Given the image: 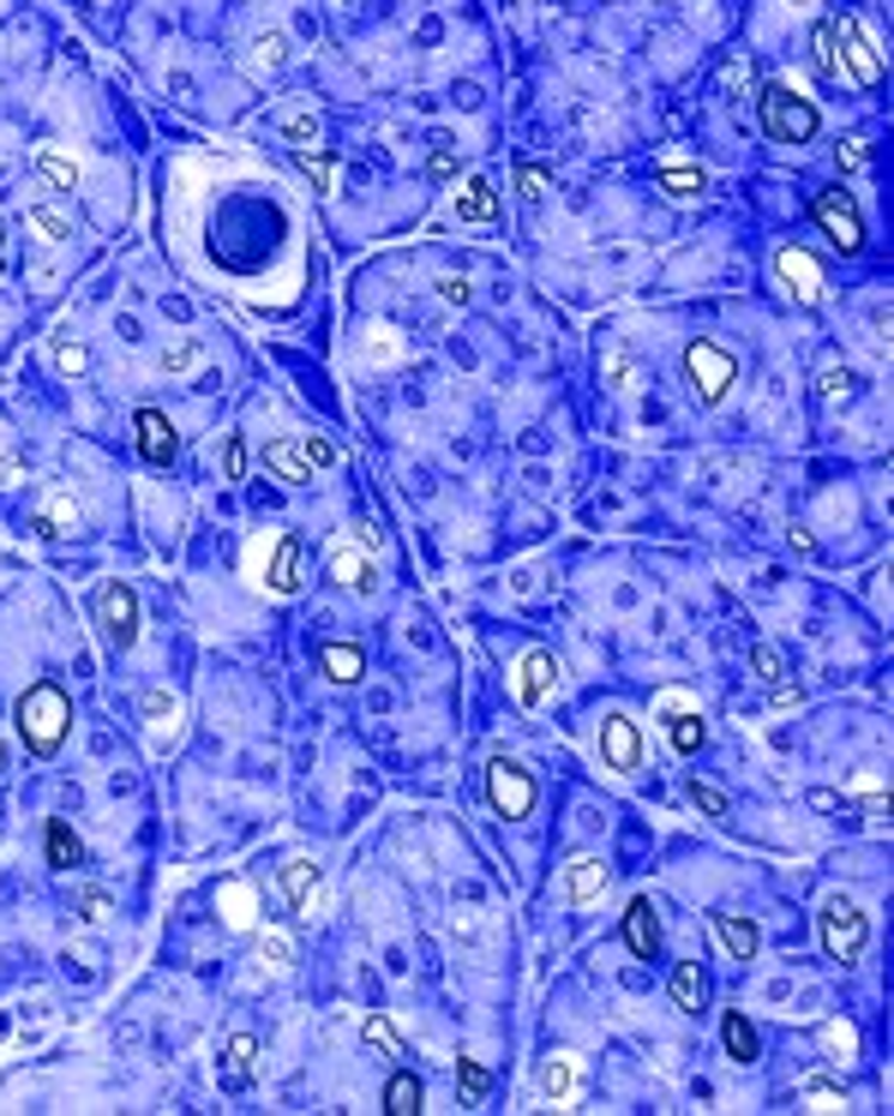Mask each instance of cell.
I'll use <instances>...</instances> for the list:
<instances>
[{"label": "cell", "instance_id": "ffe728a7", "mask_svg": "<svg viewBox=\"0 0 894 1116\" xmlns=\"http://www.w3.org/2000/svg\"><path fill=\"white\" fill-rule=\"evenodd\" d=\"M714 936L733 948V960H751L756 943H763V936H756V925H751V918H738V913H714Z\"/></svg>", "mask_w": 894, "mask_h": 1116}, {"label": "cell", "instance_id": "836d02e7", "mask_svg": "<svg viewBox=\"0 0 894 1116\" xmlns=\"http://www.w3.org/2000/svg\"><path fill=\"white\" fill-rule=\"evenodd\" d=\"M384 1110H396V1116H415L421 1110V1081H415V1074H396V1081L384 1086Z\"/></svg>", "mask_w": 894, "mask_h": 1116}, {"label": "cell", "instance_id": "681fc988", "mask_svg": "<svg viewBox=\"0 0 894 1116\" xmlns=\"http://www.w3.org/2000/svg\"><path fill=\"white\" fill-rule=\"evenodd\" d=\"M283 132H288V139H295L300 150L319 145V115H288V120H283Z\"/></svg>", "mask_w": 894, "mask_h": 1116}, {"label": "cell", "instance_id": "7dc6e473", "mask_svg": "<svg viewBox=\"0 0 894 1116\" xmlns=\"http://www.w3.org/2000/svg\"><path fill=\"white\" fill-rule=\"evenodd\" d=\"M54 366L66 372V379H78V372L91 366V354H85V342H54Z\"/></svg>", "mask_w": 894, "mask_h": 1116}, {"label": "cell", "instance_id": "83f0119b", "mask_svg": "<svg viewBox=\"0 0 894 1116\" xmlns=\"http://www.w3.org/2000/svg\"><path fill=\"white\" fill-rule=\"evenodd\" d=\"M852 391H859V379H852L847 366H829V372L817 379V403H822V408H847Z\"/></svg>", "mask_w": 894, "mask_h": 1116}, {"label": "cell", "instance_id": "94428289", "mask_svg": "<svg viewBox=\"0 0 894 1116\" xmlns=\"http://www.w3.org/2000/svg\"><path fill=\"white\" fill-rule=\"evenodd\" d=\"M337 7H349V0H337Z\"/></svg>", "mask_w": 894, "mask_h": 1116}, {"label": "cell", "instance_id": "cb8c5ba5", "mask_svg": "<svg viewBox=\"0 0 894 1116\" xmlns=\"http://www.w3.org/2000/svg\"><path fill=\"white\" fill-rule=\"evenodd\" d=\"M330 576H337L342 588H373V564L354 553V546H337V553H330Z\"/></svg>", "mask_w": 894, "mask_h": 1116}, {"label": "cell", "instance_id": "d590c367", "mask_svg": "<svg viewBox=\"0 0 894 1116\" xmlns=\"http://www.w3.org/2000/svg\"><path fill=\"white\" fill-rule=\"evenodd\" d=\"M799 1105L805 1110H847V1093H841V1086H829V1081H805L799 1086Z\"/></svg>", "mask_w": 894, "mask_h": 1116}, {"label": "cell", "instance_id": "4316f807", "mask_svg": "<svg viewBox=\"0 0 894 1116\" xmlns=\"http://www.w3.org/2000/svg\"><path fill=\"white\" fill-rule=\"evenodd\" d=\"M571 1081H576V1074H571V1056H546V1063L534 1069V1086H541L553 1105H558V1098H571Z\"/></svg>", "mask_w": 894, "mask_h": 1116}, {"label": "cell", "instance_id": "74e56055", "mask_svg": "<svg viewBox=\"0 0 894 1116\" xmlns=\"http://www.w3.org/2000/svg\"><path fill=\"white\" fill-rule=\"evenodd\" d=\"M31 228L49 234V241H66V234H73V216L54 211V204H31Z\"/></svg>", "mask_w": 894, "mask_h": 1116}, {"label": "cell", "instance_id": "f546056e", "mask_svg": "<svg viewBox=\"0 0 894 1116\" xmlns=\"http://www.w3.org/2000/svg\"><path fill=\"white\" fill-rule=\"evenodd\" d=\"M300 169H307L312 181H319V192H337V181H342V162L330 157L324 145H307V150H300Z\"/></svg>", "mask_w": 894, "mask_h": 1116}, {"label": "cell", "instance_id": "484cf974", "mask_svg": "<svg viewBox=\"0 0 894 1116\" xmlns=\"http://www.w3.org/2000/svg\"><path fill=\"white\" fill-rule=\"evenodd\" d=\"M78 859H85L78 835L66 829V822H49V864H54V871H78Z\"/></svg>", "mask_w": 894, "mask_h": 1116}, {"label": "cell", "instance_id": "8992f818", "mask_svg": "<svg viewBox=\"0 0 894 1116\" xmlns=\"http://www.w3.org/2000/svg\"><path fill=\"white\" fill-rule=\"evenodd\" d=\"M834 49H841V73L852 78V85H876V78H883V61H876V49L864 43L859 19H834Z\"/></svg>", "mask_w": 894, "mask_h": 1116}, {"label": "cell", "instance_id": "816d5d0a", "mask_svg": "<svg viewBox=\"0 0 894 1116\" xmlns=\"http://www.w3.org/2000/svg\"><path fill=\"white\" fill-rule=\"evenodd\" d=\"M517 187H522V199H529V204H541V199H546V174H541V169H522V181H517Z\"/></svg>", "mask_w": 894, "mask_h": 1116}, {"label": "cell", "instance_id": "5b68a950", "mask_svg": "<svg viewBox=\"0 0 894 1116\" xmlns=\"http://www.w3.org/2000/svg\"><path fill=\"white\" fill-rule=\"evenodd\" d=\"M487 787H492L499 817H529V810H534V780H529V768H522V763H511V756H492Z\"/></svg>", "mask_w": 894, "mask_h": 1116}, {"label": "cell", "instance_id": "ac0fdd59", "mask_svg": "<svg viewBox=\"0 0 894 1116\" xmlns=\"http://www.w3.org/2000/svg\"><path fill=\"white\" fill-rule=\"evenodd\" d=\"M672 1002H679L684 1014H703V1009H709V972L696 967V960L672 967Z\"/></svg>", "mask_w": 894, "mask_h": 1116}, {"label": "cell", "instance_id": "bcb514c9", "mask_svg": "<svg viewBox=\"0 0 894 1116\" xmlns=\"http://www.w3.org/2000/svg\"><path fill=\"white\" fill-rule=\"evenodd\" d=\"M822 1044H829V1051H834V1056H841V1063H847V1056L859 1051V1032H852L847 1021H829V1027H822Z\"/></svg>", "mask_w": 894, "mask_h": 1116}, {"label": "cell", "instance_id": "d4e9b609", "mask_svg": "<svg viewBox=\"0 0 894 1116\" xmlns=\"http://www.w3.org/2000/svg\"><path fill=\"white\" fill-rule=\"evenodd\" d=\"M600 384H613V391H637L642 372H637V361H630L625 349H600Z\"/></svg>", "mask_w": 894, "mask_h": 1116}, {"label": "cell", "instance_id": "6125c7cd", "mask_svg": "<svg viewBox=\"0 0 894 1116\" xmlns=\"http://www.w3.org/2000/svg\"><path fill=\"white\" fill-rule=\"evenodd\" d=\"M0 763H7V756H0Z\"/></svg>", "mask_w": 894, "mask_h": 1116}, {"label": "cell", "instance_id": "b9f144b4", "mask_svg": "<svg viewBox=\"0 0 894 1116\" xmlns=\"http://www.w3.org/2000/svg\"><path fill=\"white\" fill-rule=\"evenodd\" d=\"M258 955H265L277 972H288V967H295V943H288L283 931H265V936H258Z\"/></svg>", "mask_w": 894, "mask_h": 1116}, {"label": "cell", "instance_id": "9a60e30c", "mask_svg": "<svg viewBox=\"0 0 894 1116\" xmlns=\"http://www.w3.org/2000/svg\"><path fill=\"white\" fill-rule=\"evenodd\" d=\"M132 426H139V450H145V463H169L174 457V445H181V438H174V426H169V415H157V408H139V421H132Z\"/></svg>", "mask_w": 894, "mask_h": 1116}, {"label": "cell", "instance_id": "db71d44e", "mask_svg": "<svg viewBox=\"0 0 894 1116\" xmlns=\"http://www.w3.org/2000/svg\"><path fill=\"white\" fill-rule=\"evenodd\" d=\"M438 295H445L450 307H462V300H469V277H445V283H438Z\"/></svg>", "mask_w": 894, "mask_h": 1116}, {"label": "cell", "instance_id": "6f0895ef", "mask_svg": "<svg viewBox=\"0 0 894 1116\" xmlns=\"http://www.w3.org/2000/svg\"><path fill=\"white\" fill-rule=\"evenodd\" d=\"M841 805H847V798H841V793H829V787L810 793V810H841Z\"/></svg>", "mask_w": 894, "mask_h": 1116}, {"label": "cell", "instance_id": "d6986e66", "mask_svg": "<svg viewBox=\"0 0 894 1116\" xmlns=\"http://www.w3.org/2000/svg\"><path fill=\"white\" fill-rule=\"evenodd\" d=\"M265 468L277 480H288V487L312 480V463H307V450H300V438H295V445H288V438H283V445H265Z\"/></svg>", "mask_w": 894, "mask_h": 1116}, {"label": "cell", "instance_id": "8fae6325", "mask_svg": "<svg viewBox=\"0 0 894 1116\" xmlns=\"http://www.w3.org/2000/svg\"><path fill=\"white\" fill-rule=\"evenodd\" d=\"M283 889H288V901H295L300 918H319L324 913V871L312 859H288L283 864Z\"/></svg>", "mask_w": 894, "mask_h": 1116}, {"label": "cell", "instance_id": "f5cc1de1", "mask_svg": "<svg viewBox=\"0 0 894 1116\" xmlns=\"http://www.w3.org/2000/svg\"><path fill=\"white\" fill-rule=\"evenodd\" d=\"M187 366H199V342H174L169 349V372H187Z\"/></svg>", "mask_w": 894, "mask_h": 1116}, {"label": "cell", "instance_id": "9f6ffc18", "mask_svg": "<svg viewBox=\"0 0 894 1116\" xmlns=\"http://www.w3.org/2000/svg\"><path fill=\"white\" fill-rule=\"evenodd\" d=\"M85 918H91V925H103V918H108V894H103V889L85 894Z\"/></svg>", "mask_w": 894, "mask_h": 1116}, {"label": "cell", "instance_id": "7bdbcfd3", "mask_svg": "<svg viewBox=\"0 0 894 1116\" xmlns=\"http://www.w3.org/2000/svg\"><path fill=\"white\" fill-rule=\"evenodd\" d=\"M691 805L703 810V817L726 822V793H721V787H709V780H691Z\"/></svg>", "mask_w": 894, "mask_h": 1116}, {"label": "cell", "instance_id": "4fadbf2b", "mask_svg": "<svg viewBox=\"0 0 894 1116\" xmlns=\"http://www.w3.org/2000/svg\"><path fill=\"white\" fill-rule=\"evenodd\" d=\"M775 270H780V283H787L792 295L805 300V307H817V300H822V270H817V258H810V253L787 246V253L775 258Z\"/></svg>", "mask_w": 894, "mask_h": 1116}, {"label": "cell", "instance_id": "5bb4252c", "mask_svg": "<svg viewBox=\"0 0 894 1116\" xmlns=\"http://www.w3.org/2000/svg\"><path fill=\"white\" fill-rule=\"evenodd\" d=\"M625 943H630V955H637V960H654L660 955V918H654L649 901H630L625 906Z\"/></svg>", "mask_w": 894, "mask_h": 1116}, {"label": "cell", "instance_id": "680465c9", "mask_svg": "<svg viewBox=\"0 0 894 1116\" xmlns=\"http://www.w3.org/2000/svg\"><path fill=\"white\" fill-rule=\"evenodd\" d=\"M841 157H847V169H864V162H871V150H864V139H847Z\"/></svg>", "mask_w": 894, "mask_h": 1116}, {"label": "cell", "instance_id": "60d3db41", "mask_svg": "<svg viewBox=\"0 0 894 1116\" xmlns=\"http://www.w3.org/2000/svg\"><path fill=\"white\" fill-rule=\"evenodd\" d=\"M751 667H756V679H763V684L787 679V660H780V649H768V642H756V649H751Z\"/></svg>", "mask_w": 894, "mask_h": 1116}, {"label": "cell", "instance_id": "f907efd6", "mask_svg": "<svg viewBox=\"0 0 894 1116\" xmlns=\"http://www.w3.org/2000/svg\"><path fill=\"white\" fill-rule=\"evenodd\" d=\"M223 475H228V480H241V475H246V438H241V433H228V438H223Z\"/></svg>", "mask_w": 894, "mask_h": 1116}, {"label": "cell", "instance_id": "7a4b0ae2", "mask_svg": "<svg viewBox=\"0 0 894 1116\" xmlns=\"http://www.w3.org/2000/svg\"><path fill=\"white\" fill-rule=\"evenodd\" d=\"M756 103H763V132L775 145H810L817 139V108H810L792 85H768Z\"/></svg>", "mask_w": 894, "mask_h": 1116}, {"label": "cell", "instance_id": "603a6c76", "mask_svg": "<svg viewBox=\"0 0 894 1116\" xmlns=\"http://www.w3.org/2000/svg\"><path fill=\"white\" fill-rule=\"evenodd\" d=\"M600 889H607V871H600V859H576L571 876H565V894H571L576 906H588Z\"/></svg>", "mask_w": 894, "mask_h": 1116}, {"label": "cell", "instance_id": "11a10c76", "mask_svg": "<svg viewBox=\"0 0 894 1116\" xmlns=\"http://www.w3.org/2000/svg\"><path fill=\"white\" fill-rule=\"evenodd\" d=\"M223 901H228V925H246V918H253L246 913V889H228Z\"/></svg>", "mask_w": 894, "mask_h": 1116}, {"label": "cell", "instance_id": "c3c4849f", "mask_svg": "<svg viewBox=\"0 0 894 1116\" xmlns=\"http://www.w3.org/2000/svg\"><path fill=\"white\" fill-rule=\"evenodd\" d=\"M145 714H150V726H157V733H169V726H174V697L145 691Z\"/></svg>", "mask_w": 894, "mask_h": 1116}, {"label": "cell", "instance_id": "91938a15", "mask_svg": "<svg viewBox=\"0 0 894 1116\" xmlns=\"http://www.w3.org/2000/svg\"><path fill=\"white\" fill-rule=\"evenodd\" d=\"M19 475H24L19 457H0V487H19Z\"/></svg>", "mask_w": 894, "mask_h": 1116}, {"label": "cell", "instance_id": "e0dca14e", "mask_svg": "<svg viewBox=\"0 0 894 1116\" xmlns=\"http://www.w3.org/2000/svg\"><path fill=\"white\" fill-rule=\"evenodd\" d=\"M457 216H462V223H492V216H499V192H492L487 174H469V181H462Z\"/></svg>", "mask_w": 894, "mask_h": 1116}, {"label": "cell", "instance_id": "f1b7e54d", "mask_svg": "<svg viewBox=\"0 0 894 1116\" xmlns=\"http://www.w3.org/2000/svg\"><path fill=\"white\" fill-rule=\"evenodd\" d=\"M253 1063H258V1039L253 1032H235V1039H228V1086L253 1081Z\"/></svg>", "mask_w": 894, "mask_h": 1116}, {"label": "cell", "instance_id": "1f68e13d", "mask_svg": "<svg viewBox=\"0 0 894 1116\" xmlns=\"http://www.w3.org/2000/svg\"><path fill=\"white\" fill-rule=\"evenodd\" d=\"M36 174H43L49 187H61V192H73V187H78V162H73V157H61V150H36Z\"/></svg>", "mask_w": 894, "mask_h": 1116}, {"label": "cell", "instance_id": "7c38bea8", "mask_svg": "<svg viewBox=\"0 0 894 1116\" xmlns=\"http://www.w3.org/2000/svg\"><path fill=\"white\" fill-rule=\"evenodd\" d=\"M553 684H558V660L553 655L546 649L522 655V667H517V702L522 709H541V702L553 697Z\"/></svg>", "mask_w": 894, "mask_h": 1116}, {"label": "cell", "instance_id": "2e32d148", "mask_svg": "<svg viewBox=\"0 0 894 1116\" xmlns=\"http://www.w3.org/2000/svg\"><path fill=\"white\" fill-rule=\"evenodd\" d=\"M265 588L270 595H300V534H283L277 541V559L265 571Z\"/></svg>", "mask_w": 894, "mask_h": 1116}, {"label": "cell", "instance_id": "be15d7a7", "mask_svg": "<svg viewBox=\"0 0 894 1116\" xmlns=\"http://www.w3.org/2000/svg\"><path fill=\"white\" fill-rule=\"evenodd\" d=\"M0 258H7V253H0Z\"/></svg>", "mask_w": 894, "mask_h": 1116}, {"label": "cell", "instance_id": "d6a6232c", "mask_svg": "<svg viewBox=\"0 0 894 1116\" xmlns=\"http://www.w3.org/2000/svg\"><path fill=\"white\" fill-rule=\"evenodd\" d=\"M73 522H78V499H73V492H54V499L43 504V517H36V529H43V534H66Z\"/></svg>", "mask_w": 894, "mask_h": 1116}, {"label": "cell", "instance_id": "3957f363", "mask_svg": "<svg viewBox=\"0 0 894 1116\" xmlns=\"http://www.w3.org/2000/svg\"><path fill=\"white\" fill-rule=\"evenodd\" d=\"M864 936H871V925H864V913L852 901H822V948H829L834 960H859L864 955Z\"/></svg>", "mask_w": 894, "mask_h": 1116}, {"label": "cell", "instance_id": "4dcf8cb0", "mask_svg": "<svg viewBox=\"0 0 894 1116\" xmlns=\"http://www.w3.org/2000/svg\"><path fill=\"white\" fill-rule=\"evenodd\" d=\"M660 192H667V199H696V192H703V169H684V162H660Z\"/></svg>", "mask_w": 894, "mask_h": 1116}, {"label": "cell", "instance_id": "f35d334b", "mask_svg": "<svg viewBox=\"0 0 894 1116\" xmlns=\"http://www.w3.org/2000/svg\"><path fill=\"white\" fill-rule=\"evenodd\" d=\"M361 1039H366V1044H379L384 1056H403V1039H396V1027L384 1021V1014H366V1021H361Z\"/></svg>", "mask_w": 894, "mask_h": 1116}, {"label": "cell", "instance_id": "ab89813d", "mask_svg": "<svg viewBox=\"0 0 894 1116\" xmlns=\"http://www.w3.org/2000/svg\"><path fill=\"white\" fill-rule=\"evenodd\" d=\"M756 85V66H751V54H733V61L721 66V91L726 96H738V91H751Z\"/></svg>", "mask_w": 894, "mask_h": 1116}, {"label": "cell", "instance_id": "ee69618b", "mask_svg": "<svg viewBox=\"0 0 894 1116\" xmlns=\"http://www.w3.org/2000/svg\"><path fill=\"white\" fill-rule=\"evenodd\" d=\"M396 354H403V342H396V330H391V325H379V330H373V342H366V361H373V366H391Z\"/></svg>", "mask_w": 894, "mask_h": 1116}, {"label": "cell", "instance_id": "f6af8a7d", "mask_svg": "<svg viewBox=\"0 0 894 1116\" xmlns=\"http://www.w3.org/2000/svg\"><path fill=\"white\" fill-rule=\"evenodd\" d=\"M457 1074H462V1098H469V1105H480V1098H487V1063L462 1056V1063H457Z\"/></svg>", "mask_w": 894, "mask_h": 1116}, {"label": "cell", "instance_id": "6da1fadb", "mask_svg": "<svg viewBox=\"0 0 894 1116\" xmlns=\"http://www.w3.org/2000/svg\"><path fill=\"white\" fill-rule=\"evenodd\" d=\"M73 726V702H66L61 684H31L19 697V733H24V751L31 756H54Z\"/></svg>", "mask_w": 894, "mask_h": 1116}, {"label": "cell", "instance_id": "8d00e7d4", "mask_svg": "<svg viewBox=\"0 0 894 1116\" xmlns=\"http://www.w3.org/2000/svg\"><path fill=\"white\" fill-rule=\"evenodd\" d=\"M283 61H288V36H283V31H265V36L253 43V66H258V73H277Z\"/></svg>", "mask_w": 894, "mask_h": 1116}, {"label": "cell", "instance_id": "277c9868", "mask_svg": "<svg viewBox=\"0 0 894 1116\" xmlns=\"http://www.w3.org/2000/svg\"><path fill=\"white\" fill-rule=\"evenodd\" d=\"M684 372H691V391L703 396V403H721L726 384L738 379V361L726 349H714V342H691V349H684Z\"/></svg>", "mask_w": 894, "mask_h": 1116}, {"label": "cell", "instance_id": "52a82bcc", "mask_svg": "<svg viewBox=\"0 0 894 1116\" xmlns=\"http://www.w3.org/2000/svg\"><path fill=\"white\" fill-rule=\"evenodd\" d=\"M96 613H103V630L120 642V649H132V642H139V595H132L127 583H103V595H96Z\"/></svg>", "mask_w": 894, "mask_h": 1116}, {"label": "cell", "instance_id": "7402d4cb", "mask_svg": "<svg viewBox=\"0 0 894 1116\" xmlns=\"http://www.w3.org/2000/svg\"><path fill=\"white\" fill-rule=\"evenodd\" d=\"M319 667H324L337 684H354V679L366 672V660H361V649H349V642H324V649H319Z\"/></svg>", "mask_w": 894, "mask_h": 1116}, {"label": "cell", "instance_id": "e575fe53", "mask_svg": "<svg viewBox=\"0 0 894 1116\" xmlns=\"http://www.w3.org/2000/svg\"><path fill=\"white\" fill-rule=\"evenodd\" d=\"M810 49H817V66L822 78H841V49H834V19L817 24V36H810Z\"/></svg>", "mask_w": 894, "mask_h": 1116}, {"label": "cell", "instance_id": "ba28073f", "mask_svg": "<svg viewBox=\"0 0 894 1116\" xmlns=\"http://www.w3.org/2000/svg\"><path fill=\"white\" fill-rule=\"evenodd\" d=\"M600 751H607L613 775H637V763H642L637 721H630V714H607V721H600Z\"/></svg>", "mask_w": 894, "mask_h": 1116}, {"label": "cell", "instance_id": "30bf717a", "mask_svg": "<svg viewBox=\"0 0 894 1116\" xmlns=\"http://www.w3.org/2000/svg\"><path fill=\"white\" fill-rule=\"evenodd\" d=\"M817 223L829 228V241L841 246V253H859V246H864V223H859V211H852L847 192H822V199H817Z\"/></svg>", "mask_w": 894, "mask_h": 1116}, {"label": "cell", "instance_id": "44dd1931", "mask_svg": "<svg viewBox=\"0 0 894 1116\" xmlns=\"http://www.w3.org/2000/svg\"><path fill=\"white\" fill-rule=\"evenodd\" d=\"M721 1039H726V1056H733V1063H756V1056H763V1044H756V1027L745 1021V1014H726V1021H721Z\"/></svg>", "mask_w": 894, "mask_h": 1116}, {"label": "cell", "instance_id": "9c48e42d", "mask_svg": "<svg viewBox=\"0 0 894 1116\" xmlns=\"http://www.w3.org/2000/svg\"><path fill=\"white\" fill-rule=\"evenodd\" d=\"M660 721H667V738H672V751H679V756L703 751V714L691 709V697L667 691V697H660Z\"/></svg>", "mask_w": 894, "mask_h": 1116}]
</instances>
